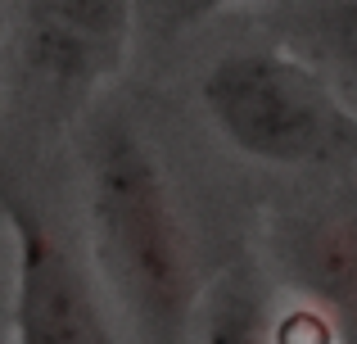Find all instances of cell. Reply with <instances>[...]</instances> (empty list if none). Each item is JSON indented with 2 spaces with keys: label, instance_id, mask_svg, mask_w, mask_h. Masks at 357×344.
I'll use <instances>...</instances> for the list:
<instances>
[{
  "label": "cell",
  "instance_id": "obj_3",
  "mask_svg": "<svg viewBox=\"0 0 357 344\" xmlns=\"http://www.w3.org/2000/svg\"><path fill=\"white\" fill-rule=\"evenodd\" d=\"M0 213L14 231V344H114L96 290L41 209L0 186Z\"/></svg>",
  "mask_w": 357,
  "mask_h": 344
},
{
  "label": "cell",
  "instance_id": "obj_1",
  "mask_svg": "<svg viewBox=\"0 0 357 344\" xmlns=\"http://www.w3.org/2000/svg\"><path fill=\"white\" fill-rule=\"evenodd\" d=\"M91 213L100 258L154 344H181L190 317V267L176 213L149 150L122 123H105L91 145Z\"/></svg>",
  "mask_w": 357,
  "mask_h": 344
},
{
  "label": "cell",
  "instance_id": "obj_6",
  "mask_svg": "<svg viewBox=\"0 0 357 344\" xmlns=\"http://www.w3.org/2000/svg\"><path fill=\"white\" fill-rule=\"evenodd\" d=\"M199 344H276L262 322V308L253 299V290L244 285H222L218 299L208 304L204 317V340Z\"/></svg>",
  "mask_w": 357,
  "mask_h": 344
},
{
  "label": "cell",
  "instance_id": "obj_5",
  "mask_svg": "<svg viewBox=\"0 0 357 344\" xmlns=\"http://www.w3.org/2000/svg\"><path fill=\"white\" fill-rule=\"evenodd\" d=\"M303 276L317 294H326L344 344H357V236L353 231H326L307 245Z\"/></svg>",
  "mask_w": 357,
  "mask_h": 344
},
{
  "label": "cell",
  "instance_id": "obj_8",
  "mask_svg": "<svg viewBox=\"0 0 357 344\" xmlns=\"http://www.w3.org/2000/svg\"><path fill=\"white\" fill-rule=\"evenodd\" d=\"M222 0H172V18H199L208 9H218Z\"/></svg>",
  "mask_w": 357,
  "mask_h": 344
},
{
  "label": "cell",
  "instance_id": "obj_4",
  "mask_svg": "<svg viewBox=\"0 0 357 344\" xmlns=\"http://www.w3.org/2000/svg\"><path fill=\"white\" fill-rule=\"evenodd\" d=\"M122 0H41V41L63 68L96 63L118 41Z\"/></svg>",
  "mask_w": 357,
  "mask_h": 344
},
{
  "label": "cell",
  "instance_id": "obj_7",
  "mask_svg": "<svg viewBox=\"0 0 357 344\" xmlns=\"http://www.w3.org/2000/svg\"><path fill=\"white\" fill-rule=\"evenodd\" d=\"M331 45H335V59H340V68L357 82V0H353L349 9H344L340 18H335V27H331Z\"/></svg>",
  "mask_w": 357,
  "mask_h": 344
},
{
  "label": "cell",
  "instance_id": "obj_2",
  "mask_svg": "<svg viewBox=\"0 0 357 344\" xmlns=\"http://www.w3.org/2000/svg\"><path fill=\"white\" fill-rule=\"evenodd\" d=\"M204 105L236 150L289 168L357 163V114L289 54H227L204 77Z\"/></svg>",
  "mask_w": 357,
  "mask_h": 344
}]
</instances>
